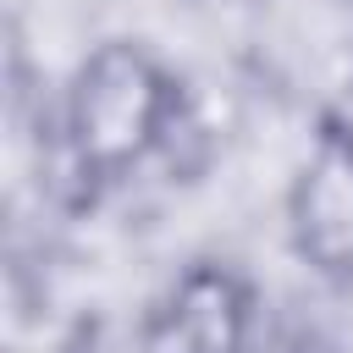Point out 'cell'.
<instances>
[{"label":"cell","mask_w":353,"mask_h":353,"mask_svg":"<svg viewBox=\"0 0 353 353\" xmlns=\"http://www.w3.org/2000/svg\"><path fill=\"white\" fill-rule=\"evenodd\" d=\"M182 88L143 39H99L66 77L61 143L88 188L132 176L176 132Z\"/></svg>","instance_id":"6da1fadb"},{"label":"cell","mask_w":353,"mask_h":353,"mask_svg":"<svg viewBox=\"0 0 353 353\" xmlns=\"http://www.w3.org/2000/svg\"><path fill=\"white\" fill-rule=\"evenodd\" d=\"M259 320V292L232 259L176 270L138 325V353H243Z\"/></svg>","instance_id":"7a4b0ae2"},{"label":"cell","mask_w":353,"mask_h":353,"mask_svg":"<svg viewBox=\"0 0 353 353\" xmlns=\"http://www.w3.org/2000/svg\"><path fill=\"white\" fill-rule=\"evenodd\" d=\"M287 232L314 276L353 281V116H320L287 188Z\"/></svg>","instance_id":"3957f363"}]
</instances>
